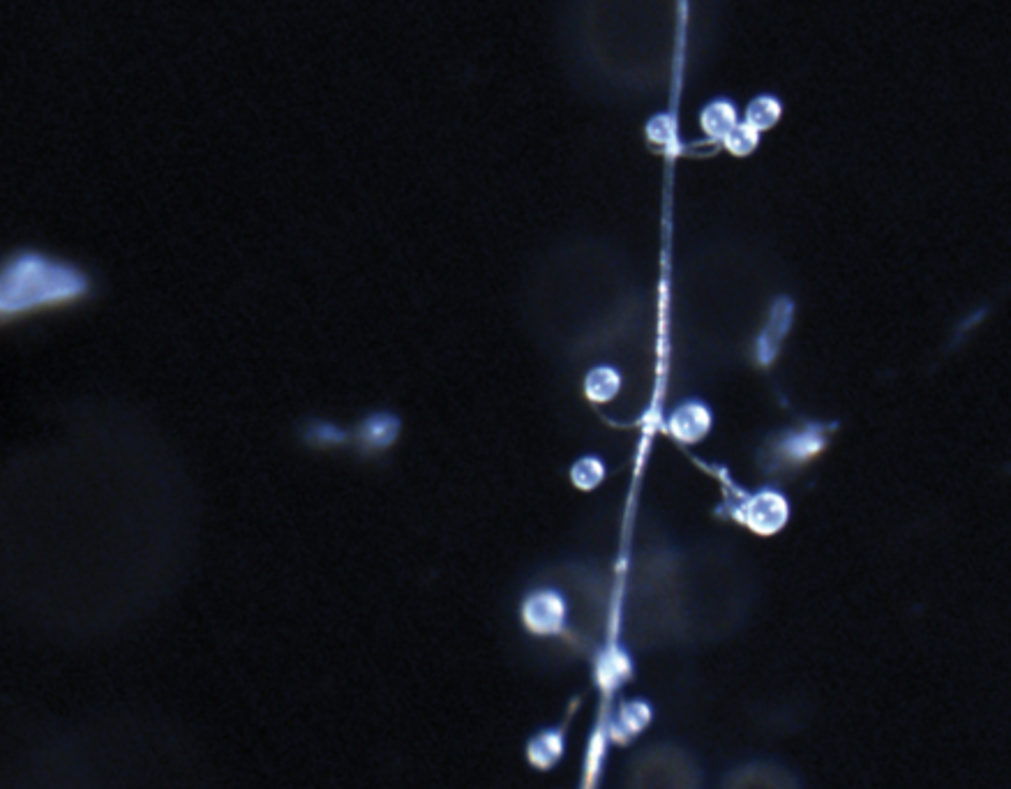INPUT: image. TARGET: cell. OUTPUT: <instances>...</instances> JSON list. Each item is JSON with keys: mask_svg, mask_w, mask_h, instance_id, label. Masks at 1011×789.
Here are the masks:
<instances>
[{"mask_svg": "<svg viewBox=\"0 0 1011 789\" xmlns=\"http://www.w3.org/2000/svg\"><path fill=\"white\" fill-rule=\"evenodd\" d=\"M621 388V377L614 367H596L587 374V381H584V395L589 397L591 402H610L614 400V395L619 393Z\"/></svg>", "mask_w": 1011, "mask_h": 789, "instance_id": "30bf717a", "label": "cell"}, {"mask_svg": "<svg viewBox=\"0 0 1011 789\" xmlns=\"http://www.w3.org/2000/svg\"><path fill=\"white\" fill-rule=\"evenodd\" d=\"M700 125H702V130H705V134L709 139H725V134H728L732 127L737 125V111H735V104H732L730 100H725V97H721V100H714L711 104H707L705 109H702V114H700Z\"/></svg>", "mask_w": 1011, "mask_h": 789, "instance_id": "ba28073f", "label": "cell"}, {"mask_svg": "<svg viewBox=\"0 0 1011 789\" xmlns=\"http://www.w3.org/2000/svg\"><path fill=\"white\" fill-rule=\"evenodd\" d=\"M310 434H314V437H317V443H321V446H326V443H331V441L333 443L344 441V434L337 432V430H331V427H328V425H319L317 430L310 432Z\"/></svg>", "mask_w": 1011, "mask_h": 789, "instance_id": "9a60e30c", "label": "cell"}, {"mask_svg": "<svg viewBox=\"0 0 1011 789\" xmlns=\"http://www.w3.org/2000/svg\"><path fill=\"white\" fill-rule=\"evenodd\" d=\"M566 619V603L557 591H534L522 603V623L531 635H559Z\"/></svg>", "mask_w": 1011, "mask_h": 789, "instance_id": "3957f363", "label": "cell"}, {"mask_svg": "<svg viewBox=\"0 0 1011 789\" xmlns=\"http://www.w3.org/2000/svg\"><path fill=\"white\" fill-rule=\"evenodd\" d=\"M400 434V420L393 413H374L358 430V443L365 450H386L391 448Z\"/></svg>", "mask_w": 1011, "mask_h": 789, "instance_id": "8992f818", "label": "cell"}, {"mask_svg": "<svg viewBox=\"0 0 1011 789\" xmlns=\"http://www.w3.org/2000/svg\"><path fill=\"white\" fill-rule=\"evenodd\" d=\"M91 293L86 270L37 250L10 254L0 275V317L14 321L79 303Z\"/></svg>", "mask_w": 1011, "mask_h": 789, "instance_id": "6da1fadb", "label": "cell"}, {"mask_svg": "<svg viewBox=\"0 0 1011 789\" xmlns=\"http://www.w3.org/2000/svg\"><path fill=\"white\" fill-rule=\"evenodd\" d=\"M831 427L806 425V427H801V430L783 434V437L778 439V446L774 448L776 467H781V464L799 467V464H806L808 460H813L815 455H820L822 450L827 448V441H829L827 430H831Z\"/></svg>", "mask_w": 1011, "mask_h": 789, "instance_id": "277c9868", "label": "cell"}, {"mask_svg": "<svg viewBox=\"0 0 1011 789\" xmlns=\"http://www.w3.org/2000/svg\"><path fill=\"white\" fill-rule=\"evenodd\" d=\"M783 116V104L774 95H758L753 97L746 107V125H751L755 132H767L774 127Z\"/></svg>", "mask_w": 1011, "mask_h": 789, "instance_id": "8fae6325", "label": "cell"}, {"mask_svg": "<svg viewBox=\"0 0 1011 789\" xmlns=\"http://www.w3.org/2000/svg\"><path fill=\"white\" fill-rule=\"evenodd\" d=\"M758 141H760V132H755L751 125H746V123H737L732 130L725 134V139H723V146L728 148V153H732L735 157H746V155H751L755 148H758Z\"/></svg>", "mask_w": 1011, "mask_h": 789, "instance_id": "4fadbf2b", "label": "cell"}, {"mask_svg": "<svg viewBox=\"0 0 1011 789\" xmlns=\"http://www.w3.org/2000/svg\"><path fill=\"white\" fill-rule=\"evenodd\" d=\"M788 499L776 490H760L741 506V522L758 536H774L788 524Z\"/></svg>", "mask_w": 1011, "mask_h": 789, "instance_id": "7a4b0ae2", "label": "cell"}, {"mask_svg": "<svg viewBox=\"0 0 1011 789\" xmlns=\"http://www.w3.org/2000/svg\"><path fill=\"white\" fill-rule=\"evenodd\" d=\"M790 319H792L790 300H778L776 307H774V312H771V319H769V323L765 326V333L760 335L758 356H760V363L762 365H769L771 360L776 358L778 347H781L783 337H785V333H788V328H790Z\"/></svg>", "mask_w": 1011, "mask_h": 789, "instance_id": "52a82bcc", "label": "cell"}, {"mask_svg": "<svg viewBox=\"0 0 1011 789\" xmlns=\"http://www.w3.org/2000/svg\"><path fill=\"white\" fill-rule=\"evenodd\" d=\"M670 434L681 443H698L711 430V411L698 400L679 404L670 416Z\"/></svg>", "mask_w": 1011, "mask_h": 789, "instance_id": "5b68a950", "label": "cell"}, {"mask_svg": "<svg viewBox=\"0 0 1011 789\" xmlns=\"http://www.w3.org/2000/svg\"><path fill=\"white\" fill-rule=\"evenodd\" d=\"M603 478H605V464L598 460V457H582V460L575 462L571 469L573 485L582 492L596 490V487L603 483Z\"/></svg>", "mask_w": 1011, "mask_h": 789, "instance_id": "7c38bea8", "label": "cell"}, {"mask_svg": "<svg viewBox=\"0 0 1011 789\" xmlns=\"http://www.w3.org/2000/svg\"><path fill=\"white\" fill-rule=\"evenodd\" d=\"M561 732H541L536 734L534 739L529 741L527 746V757L529 762L536 766V769H550L559 762L561 753H564V739H561Z\"/></svg>", "mask_w": 1011, "mask_h": 789, "instance_id": "9c48e42d", "label": "cell"}, {"mask_svg": "<svg viewBox=\"0 0 1011 789\" xmlns=\"http://www.w3.org/2000/svg\"><path fill=\"white\" fill-rule=\"evenodd\" d=\"M647 137L651 144L656 146H668L674 139V120L670 116H656L654 120H649L647 125Z\"/></svg>", "mask_w": 1011, "mask_h": 789, "instance_id": "5bb4252c", "label": "cell"}]
</instances>
